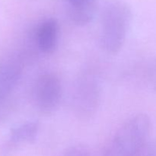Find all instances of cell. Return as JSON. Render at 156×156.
Returning <instances> with one entry per match:
<instances>
[{"label":"cell","mask_w":156,"mask_h":156,"mask_svg":"<svg viewBox=\"0 0 156 156\" xmlns=\"http://www.w3.org/2000/svg\"><path fill=\"white\" fill-rule=\"evenodd\" d=\"M151 130L152 123L147 114L133 115L117 129L104 156H142L148 146Z\"/></svg>","instance_id":"6da1fadb"},{"label":"cell","mask_w":156,"mask_h":156,"mask_svg":"<svg viewBox=\"0 0 156 156\" xmlns=\"http://www.w3.org/2000/svg\"><path fill=\"white\" fill-rule=\"evenodd\" d=\"M132 18L130 8L119 0L104 8L101 18L99 41L101 47L109 54H117L124 44Z\"/></svg>","instance_id":"7a4b0ae2"},{"label":"cell","mask_w":156,"mask_h":156,"mask_svg":"<svg viewBox=\"0 0 156 156\" xmlns=\"http://www.w3.org/2000/svg\"><path fill=\"white\" fill-rule=\"evenodd\" d=\"M101 94V83L94 73L85 72L79 75L71 94V108L75 117L82 121L91 120L98 109Z\"/></svg>","instance_id":"3957f363"},{"label":"cell","mask_w":156,"mask_h":156,"mask_svg":"<svg viewBox=\"0 0 156 156\" xmlns=\"http://www.w3.org/2000/svg\"><path fill=\"white\" fill-rule=\"evenodd\" d=\"M62 82L54 73H46L37 78L34 89L36 108L41 114L51 115L58 109L62 98Z\"/></svg>","instance_id":"277c9868"},{"label":"cell","mask_w":156,"mask_h":156,"mask_svg":"<svg viewBox=\"0 0 156 156\" xmlns=\"http://www.w3.org/2000/svg\"><path fill=\"white\" fill-rule=\"evenodd\" d=\"M23 67L21 62L14 59L0 62V102L11 94L18 84Z\"/></svg>","instance_id":"5b68a950"},{"label":"cell","mask_w":156,"mask_h":156,"mask_svg":"<svg viewBox=\"0 0 156 156\" xmlns=\"http://www.w3.org/2000/svg\"><path fill=\"white\" fill-rule=\"evenodd\" d=\"M39 132V123L36 121H27L18 125L11 130L6 150L13 151L31 144L36 140Z\"/></svg>","instance_id":"8992f818"},{"label":"cell","mask_w":156,"mask_h":156,"mask_svg":"<svg viewBox=\"0 0 156 156\" xmlns=\"http://www.w3.org/2000/svg\"><path fill=\"white\" fill-rule=\"evenodd\" d=\"M59 24L53 18L47 19L37 27L36 41L40 50L46 54L52 53L57 45Z\"/></svg>","instance_id":"52a82bcc"},{"label":"cell","mask_w":156,"mask_h":156,"mask_svg":"<svg viewBox=\"0 0 156 156\" xmlns=\"http://www.w3.org/2000/svg\"><path fill=\"white\" fill-rule=\"evenodd\" d=\"M68 2L70 18L76 24L85 25L94 18L97 0H68Z\"/></svg>","instance_id":"ba28073f"},{"label":"cell","mask_w":156,"mask_h":156,"mask_svg":"<svg viewBox=\"0 0 156 156\" xmlns=\"http://www.w3.org/2000/svg\"><path fill=\"white\" fill-rule=\"evenodd\" d=\"M62 156H94V152L85 144H76L70 146Z\"/></svg>","instance_id":"9c48e42d"},{"label":"cell","mask_w":156,"mask_h":156,"mask_svg":"<svg viewBox=\"0 0 156 156\" xmlns=\"http://www.w3.org/2000/svg\"><path fill=\"white\" fill-rule=\"evenodd\" d=\"M148 80L152 89L156 91V60L150 66L148 72Z\"/></svg>","instance_id":"30bf717a"},{"label":"cell","mask_w":156,"mask_h":156,"mask_svg":"<svg viewBox=\"0 0 156 156\" xmlns=\"http://www.w3.org/2000/svg\"><path fill=\"white\" fill-rule=\"evenodd\" d=\"M142 156H156V141L148 145Z\"/></svg>","instance_id":"8fae6325"}]
</instances>
